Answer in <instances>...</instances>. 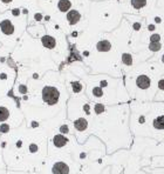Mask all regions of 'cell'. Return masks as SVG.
<instances>
[{"label": "cell", "instance_id": "6da1fadb", "mask_svg": "<svg viewBox=\"0 0 164 174\" xmlns=\"http://www.w3.org/2000/svg\"><path fill=\"white\" fill-rule=\"evenodd\" d=\"M42 97H43V100L48 104H55L59 99V92L54 88V87H46L43 91H42Z\"/></svg>", "mask_w": 164, "mask_h": 174}, {"label": "cell", "instance_id": "7a4b0ae2", "mask_svg": "<svg viewBox=\"0 0 164 174\" xmlns=\"http://www.w3.org/2000/svg\"><path fill=\"white\" fill-rule=\"evenodd\" d=\"M69 168L64 162H56L53 167V173L54 174H68Z\"/></svg>", "mask_w": 164, "mask_h": 174}, {"label": "cell", "instance_id": "3957f363", "mask_svg": "<svg viewBox=\"0 0 164 174\" xmlns=\"http://www.w3.org/2000/svg\"><path fill=\"white\" fill-rule=\"evenodd\" d=\"M137 86H138L139 88H142V90L148 88V87L150 86V79H149L148 76H145V75L138 76V78H137Z\"/></svg>", "mask_w": 164, "mask_h": 174}, {"label": "cell", "instance_id": "277c9868", "mask_svg": "<svg viewBox=\"0 0 164 174\" xmlns=\"http://www.w3.org/2000/svg\"><path fill=\"white\" fill-rule=\"evenodd\" d=\"M68 20L70 24H76L79 20H80V13L77 11H70L68 13Z\"/></svg>", "mask_w": 164, "mask_h": 174}, {"label": "cell", "instance_id": "5b68a950", "mask_svg": "<svg viewBox=\"0 0 164 174\" xmlns=\"http://www.w3.org/2000/svg\"><path fill=\"white\" fill-rule=\"evenodd\" d=\"M98 50L101 52H107L108 50H110V42L107 40H102L98 44Z\"/></svg>", "mask_w": 164, "mask_h": 174}, {"label": "cell", "instance_id": "8992f818", "mask_svg": "<svg viewBox=\"0 0 164 174\" xmlns=\"http://www.w3.org/2000/svg\"><path fill=\"white\" fill-rule=\"evenodd\" d=\"M69 7H70V1H69V0H60V1H59V8H60L62 12L68 11Z\"/></svg>", "mask_w": 164, "mask_h": 174}, {"label": "cell", "instance_id": "52a82bcc", "mask_svg": "<svg viewBox=\"0 0 164 174\" xmlns=\"http://www.w3.org/2000/svg\"><path fill=\"white\" fill-rule=\"evenodd\" d=\"M66 142H67V139H66L64 135H56V137L54 138V143H55V146H58V147L64 146Z\"/></svg>", "mask_w": 164, "mask_h": 174}, {"label": "cell", "instance_id": "ba28073f", "mask_svg": "<svg viewBox=\"0 0 164 174\" xmlns=\"http://www.w3.org/2000/svg\"><path fill=\"white\" fill-rule=\"evenodd\" d=\"M154 126H155L156 128H158V130H163L164 128V115L157 118V119L154 121Z\"/></svg>", "mask_w": 164, "mask_h": 174}, {"label": "cell", "instance_id": "9c48e42d", "mask_svg": "<svg viewBox=\"0 0 164 174\" xmlns=\"http://www.w3.org/2000/svg\"><path fill=\"white\" fill-rule=\"evenodd\" d=\"M42 42H43V45H45L46 47H54V45H55L54 39L51 38V36H45V38L42 39Z\"/></svg>", "mask_w": 164, "mask_h": 174}, {"label": "cell", "instance_id": "30bf717a", "mask_svg": "<svg viewBox=\"0 0 164 174\" xmlns=\"http://www.w3.org/2000/svg\"><path fill=\"white\" fill-rule=\"evenodd\" d=\"M75 127H76L77 130H80V131H83V130H86V127H87V121H86L85 119H79V120L75 122Z\"/></svg>", "mask_w": 164, "mask_h": 174}, {"label": "cell", "instance_id": "8fae6325", "mask_svg": "<svg viewBox=\"0 0 164 174\" xmlns=\"http://www.w3.org/2000/svg\"><path fill=\"white\" fill-rule=\"evenodd\" d=\"M8 115H9L8 109H7V108H5V107H0V121L6 120V119L8 118Z\"/></svg>", "mask_w": 164, "mask_h": 174}, {"label": "cell", "instance_id": "7c38bea8", "mask_svg": "<svg viewBox=\"0 0 164 174\" xmlns=\"http://www.w3.org/2000/svg\"><path fill=\"white\" fill-rule=\"evenodd\" d=\"M131 2H132V6L136 8H141L145 5V0H131Z\"/></svg>", "mask_w": 164, "mask_h": 174}, {"label": "cell", "instance_id": "4fadbf2b", "mask_svg": "<svg viewBox=\"0 0 164 174\" xmlns=\"http://www.w3.org/2000/svg\"><path fill=\"white\" fill-rule=\"evenodd\" d=\"M161 48V45L158 42H151L150 44V50L151 51H158Z\"/></svg>", "mask_w": 164, "mask_h": 174}, {"label": "cell", "instance_id": "5bb4252c", "mask_svg": "<svg viewBox=\"0 0 164 174\" xmlns=\"http://www.w3.org/2000/svg\"><path fill=\"white\" fill-rule=\"evenodd\" d=\"M123 61H124V64L130 65L131 64V57L129 55V54H124V55H123Z\"/></svg>", "mask_w": 164, "mask_h": 174}, {"label": "cell", "instance_id": "9a60e30c", "mask_svg": "<svg viewBox=\"0 0 164 174\" xmlns=\"http://www.w3.org/2000/svg\"><path fill=\"white\" fill-rule=\"evenodd\" d=\"M73 86H74V91H75V92L81 91V85H80L79 82H74V84H73Z\"/></svg>", "mask_w": 164, "mask_h": 174}, {"label": "cell", "instance_id": "2e32d148", "mask_svg": "<svg viewBox=\"0 0 164 174\" xmlns=\"http://www.w3.org/2000/svg\"><path fill=\"white\" fill-rule=\"evenodd\" d=\"M158 40H160V35L158 34H155L151 36V41L152 42H158Z\"/></svg>", "mask_w": 164, "mask_h": 174}, {"label": "cell", "instance_id": "e0dca14e", "mask_svg": "<svg viewBox=\"0 0 164 174\" xmlns=\"http://www.w3.org/2000/svg\"><path fill=\"white\" fill-rule=\"evenodd\" d=\"M95 109H96L98 113H101V112H103V106H102V105H98Z\"/></svg>", "mask_w": 164, "mask_h": 174}, {"label": "cell", "instance_id": "ac0fdd59", "mask_svg": "<svg viewBox=\"0 0 164 174\" xmlns=\"http://www.w3.org/2000/svg\"><path fill=\"white\" fill-rule=\"evenodd\" d=\"M94 94H95V95H101V94H102V92H101V90H100V88H95V90H94Z\"/></svg>", "mask_w": 164, "mask_h": 174}, {"label": "cell", "instance_id": "d6986e66", "mask_svg": "<svg viewBox=\"0 0 164 174\" xmlns=\"http://www.w3.org/2000/svg\"><path fill=\"white\" fill-rule=\"evenodd\" d=\"M7 130H8V127H7V126H5V125H2V126L0 127V131H1V132H6Z\"/></svg>", "mask_w": 164, "mask_h": 174}, {"label": "cell", "instance_id": "ffe728a7", "mask_svg": "<svg viewBox=\"0 0 164 174\" xmlns=\"http://www.w3.org/2000/svg\"><path fill=\"white\" fill-rule=\"evenodd\" d=\"M158 86H160V88L164 90V80H161V81L158 82Z\"/></svg>", "mask_w": 164, "mask_h": 174}, {"label": "cell", "instance_id": "44dd1931", "mask_svg": "<svg viewBox=\"0 0 164 174\" xmlns=\"http://www.w3.org/2000/svg\"><path fill=\"white\" fill-rule=\"evenodd\" d=\"M163 61H164V55H163Z\"/></svg>", "mask_w": 164, "mask_h": 174}]
</instances>
